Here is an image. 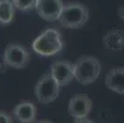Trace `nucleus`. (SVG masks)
I'll return each mask as SVG.
<instances>
[{
	"label": "nucleus",
	"instance_id": "nucleus-10",
	"mask_svg": "<svg viewBox=\"0 0 124 123\" xmlns=\"http://www.w3.org/2000/svg\"><path fill=\"white\" fill-rule=\"evenodd\" d=\"M106 86L109 90L124 94V68H113L106 74Z\"/></svg>",
	"mask_w": 124,
	"mask_h": 123
},
{
	"label": "nucleus",
	"instance_id": "nucleus-9",
	"mask_svg": "<svg viewBox=\"0 0 124 123\" xmlns=\"http://www.w3.org/2000/svg\"><path fill=\"white\" fill-rule=\"evenodd\" d=\"M12 113L14 117L21 123H33L37 116V108L31 101H21L15 106Z\"/></svg>",
	"mask_w": 124,
	"mask_h": 123
},
{
	"label": "nucleus",
	"instance_id": "nucleus-12",
	"mask_svg": "<svg viewBox=\"0 0 124 123\" xmlns=\"http://www.w3.org/2000/svg\"><path fill=\"white\" fill-rule=\"evenodd\" d=\"M15 6L11 0H0V25H9L15 16Z\"/></svg>",
	"mask_w": 124,
	"mask_h": 123
},
{
	"label": "nucleus",
	"instance_id": "nucleus-17",
	"mask_svg": "<svg viewBox=\"0 0 124 123\" xmlns=\"http://www.w3.org/2000/svg\"><path fill=\"white\" fill-rule=\"evenodd\" d=\"M118 15L122 17V19L124 20V5L123 6H120L119 9H118Z\"/></svg>",
	"mask_w": 124,
	"mask_h": 123
},
{
	"label": "nucleus",
	"instance_id": "nucleus-1",
	"mask_svg": "<svg viewBox=\"0 0 124 123\" xmlns=\"http://www.w3.org/2000/svg\"><path fill=\"white\" fill-rule=\"evenodd\" d=\"M32 49L42 57H53L63 49L62 34L55 28H47L33 41Z\"/></svg>",
	"mask_w": 124,
	"mask_h": 123
},
{
	"label": "nucleus",
	"instance_id": "nucleus-3",
	"mask_svg": "<svg viewBox=\"0 0 124 123\" xmlns=\"http://www.w3.org/2000/svg\"><path fill=\"white\" fill-rule=\"evenodd\" d=\"M101 63L95 57H81L74 63L75 79L82 85L96 81L101 74Z\"/></svg>",
	"mask_w": 124,
	"mask_h": 123
},
{
	"label": "nucleus",
	"instance_id": "nucleus-13",
	"mask_svg": "<svg viewBox=\"0 0 124 123\" xmlns=\"http://www.w3.org/2000/svg\"><path fill=\"white\" fill-rule=\"evenodd\" d=\"M11 1L16 10L23 11V12L36 9V4H37V0H11Z\"/></svg>",
	"mask_w": 124,
	"mask_h": 123
},
{
	"label": "nucleus",
	"instance_id": "nucleus-15",
	"mask_svg": "<svg viewBox=\"0 0 124 123\" xmlns=\"http://www.w3.org/2000/svg\"><path fill=\"white\" fill-rule=\"evenodd\" d=\"M8 64H6V62H5V59H4V56L1 54L0 56V73L1 72H5V70L8 69Z\"/></svg>",
	"mask_w": 124,
	"mask_h": 123
},
{
	"label": "nucleus",
	"instance_id": "nucleus-11",
	"mask_svg": "<svg viewBox=\"0 0 124 123\" xmlns=\"http://www.w3.org/2000/svg\"><path fill=\"white\" fill-rule=\"evenodd\" d=\"M102 43L106 49L111 52H118L124 48V32L122 30H111L103 36Z\"/></svg>",
	"mask_w": 124,
	"mask_h": 123
},
{
	"label": "nucleus",
	"instance_id": "nucleus-8",
	"mask_svg": "<svg viewBox=\"0 0 124 123\" xmlns=\"http://www.w3.org/2000/svg\"><path fill=\"white\" fill-rule=\"evenodd\" d=\"M92 110V101L86 95H76L69 100L68 112L74 118L87 117Z\"/></svg>",
	"mask_w": 124,
	"mask_h": 123
},
{
	"label": "nucleus",
	"instance_id": "nucleus-7",
	"mask_svg": "<svg viewBox=\"0 0 124 123\" xmlns=\"http://www.w3.org/2000/svg\"><path fill=\"white\" fill-rule=\"evenodd\" d=\"M62 0H37L36 10L37 14L46 21H55L63 10Z\"/></svg>",
	"mask_w": 124,
	"mask_h": 123
},
{
	"label": "nucleus",
	"instance_id": "nucleus-16",
	"mask_svg": "<svg viewBox=\"0 0 124 123\" xmlns=\"http://www.w3.org/2000/svg\"><path fill=\"white\" fill-rule=\"evenodd\" d=\"M73 123H93V122L91 119H88L87 117H84V118H75Z\"/></svg>",
	"mask_w": 124,
	"mask_h": 123
},
{
	"label": "nucleus",
	"instance_id": "nucleus-2",
	"mask_svg": "<svg viewBox=\"0 0 124 123\" xmlns=\"http://www.w3.org/2000/svg\"><path fill=\"white\" fill-rule=\"evenodd\" d=\"M58 21L65 28H80L88 21V9L80 3H68L63 6Z\"/></svg>",
	"mask_w": 124,
	"mask_h": 123
},
{
	"label": "nucleus",
	"instance_id": "nucleus-4",
	"mask_svg": "<svg viewBox=\"0 0 124 123\" xmlns=\"http://www.w3.org/2000/svg\"><path fill=\"white\" fill-rule=\"evenodd\" d=\"M60 85L55 81L50 73L46 74L42 79H39L34 87V94L41 103H50L52 101H54L58 97Z\"/></svg>",
	"mask_w": 124,
	"mask_h": 123
},
{
	"label": "nucleus",
	"instance_id": "nucleus-6",
	"mask_svg": "<svg viewBox=\"0 0 124 123\" xmlns=\"http://www.w3.org/2000/svg\"><path fill=\"white\" fill-rule=\"evenodd\" d=\"M50 74L60 86L68 85L75 78L74 64L69 60H55L50 65Z\"/></svg>",
	"mask_w": 124,
	"mask_h": 123
},
{
	"label": "nucleus",
	"instance_id": "nucleus-14",
	"mask_svg": "<svg viewBox=\"0 0 124 123\" xmlns=\"http://www.w3.org/2000/svg\"><path fill=\"white\" fill-rule=\"evenodd\" d=\"M0 123H12V117L5 111H0Z\"/></svg>",
	"mask_w": 124,
	"mask_h": 123
},
{
	"label": "nucleus",
	"instance_id": "nucleus-18",
	"mask_svg": "<svg viewBox=\"0 0 124 123\" xmlns=\"http://www.w3.org/2000/svg\"><path fill=\"white\" fill-rule=\"evenodd\" d=\"M33 123H52L50 121H47V119H42V121H37V122H33Z\"/></svg>",
	"mask_w": 124,
	"mask_h": 123
},
{
	"label": "nucleus",
	"instance_id": "nucleus-5",
	"mask_svg": "<svg viewBox=\"0 0 124 123\" xmlns=\"http://www.w3.org/2000/svg\"><path fill=\"white\" fill-rule=\"evenodd\" d=\"M3 56L6 64L15 69H22L30 62V52L20 43L8 44Z\"/></svg>",
	"mask_w": 124,
	"mask_h": 123
}]
</instances>
